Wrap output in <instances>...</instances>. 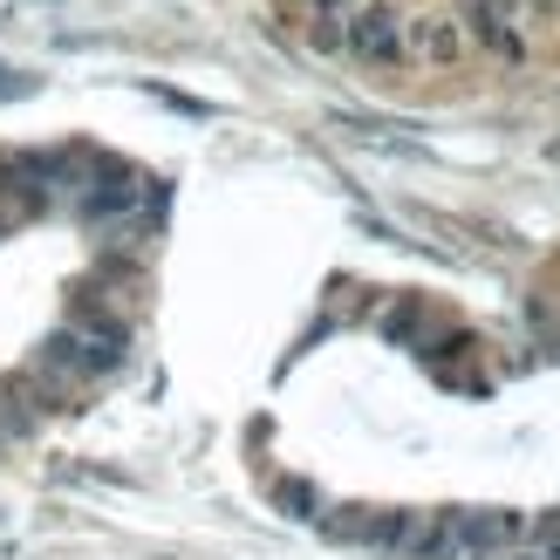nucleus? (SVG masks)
Returning a JSON list of instances; mask_svg holds the SVG:
<instances>
[{"mask_svg": "<svg viewBox=\"0 0 560 560\" xmlns=\"http://www.w3.org/2000/svg\"><path fill=\"white\" fill-rule=\"evenodd\" d=\"M520 540L513 513H424L404 560H506Z\"/></svg>", "mask_w": 560, "mask_h": 560, "instance_id": "f257e3e1", "label": "nucleus"}, {"mask_svg": "<svg viewBox=\"0 0 560 560\" xmlns=\"http://www.w3.org/2000/svg\"><path fill=\"white\" fill-rule=\"evenodd\" d=\"M342 55H355L362 69H397L404 62V14L389 0H362L342 27Z\"/></svg>", "mask_w": 560, "mask_h": 560, "instance_id": "f03ea898", "label": "nucleus"}, {"mask_svg": "<svg viewBox=\"0 0 560 560\" xmlns=\"http://www.w3.org/2000/svg\"><path fill=\"white\" fill-rule=\"evenodd\" d=\"M404 62H431V69L465 62V27H458V21H444V14L404 21Z\"/></svg>", "mask_w": 560, "mask_h": 560, "instance_id": "7ed1b4c3", "label": "nucleus"}, {"mask_svg": "<svg viewBox=\"0 0 560 560\" xmlns=\"http://www.w3.org/2000/svg\"><path fill=\"white\" fill-rule=\"evenodd\" d=\"M383 335L389 342H424L431 335V315L417 301H397V307H383Z\"/></svg>", "mask_w": 560, "mask_h": 560, "instance_id": "20e7f679", "label": "nucleus"}, {"mask_svg": "<svg viewBox=\"0 0 560 560\" xmlns=\"http://www.w3.org/2000/svg\"><path fill=\"white\" fill-rule=\"evenodd\" d=\"M273 499H280L294 520H322V492L307 486V479H273Z\"/></svg>", "mask_w": 560, "mask_h": 560, "instance_id": "39448f33", "label": "nucleus"}, {"mask_svg": "<svg viewBox=\"0 0 560 560\" xmlns=\"http://www.w3.org/2000/svg\"><path fill=\"white\" fill-rule=\"evenodd\" d=\"M526 560H560V520L540 526V540H534V553H526Z\"/></svg>", "mask_w": 560, "mask_h": 560, "instance_id": "423d86ee", "label": "nucleus"}]
</instances>
